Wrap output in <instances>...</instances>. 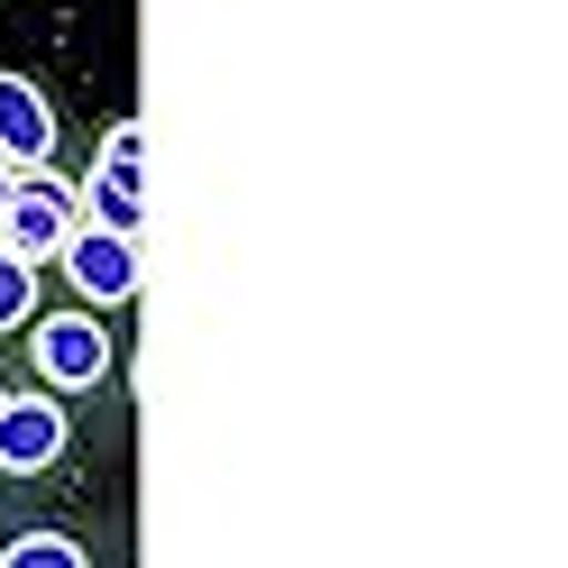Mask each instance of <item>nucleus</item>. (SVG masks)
Masks as SVG:
<instances>
[{
  "label": "nucleus",
  "instance_id": "1",
  "mask_svg": "<svg viewBox=\"0 0 568 568\" xmlns=\"http://www.w3.org/2000/svg\"><path fill=\"white\" fill-rule=\"evenodd\" d=\"M28 358L55 395H83V385L111 376V331H101V312H28Z\"/></svg>",
  "mask_w": 568,
  "mask_h": 568
},
{
  "label": "nucleus",
  "instance_id": "2",
  "mask_svg": "<svg viewBox=\"0 0 568 568\" xmlns=\"http://www.w3.org/2000/svg\"><path fill=\"white\" fill-rule=\"evenodd\" d=\"M74 449V413L55 404V385L38 395H0V477H47L55 458Z\"/></svg>",
  "mask_w": 568,
  "mask_h": 568
},
{
  "label": "nucleus",
  "instance_id": "3",
  "mask_svg": "<svg viewBox=\"0 0 568 568\" xmlns=\"http://www.w3.org/2000/svg\"><path fill=\"white\" fill-rule=\"evenodd\" d=\"M64 275H74L83 312H120L138 294V230H101V221H74V239L55 247Z\"/></svg>",
  "mask_w": 568,
  "mask_h": 568
},
{
  "label": "nucleus",
  "instance_id": "4",
  "mask_svg": "<svg viewBox=\"0 0 568 568\" xmlns=\"http://www.w3.org/2000/svg\"><path fill=\"white\" fill-rule=\"evenodd\" d=\"M64 239H74V202H64V184L38 174V184H19L10 202H0V247H10V257L38 266V257H55Z\"/></svg>",
  "mask_w": 568,
  "mask_h": 568
},
{
  "label": "nucleus",
  "instance_id": "5",
  "mask_svg": "<svg viewBox=\"0 0 568 568\" xmlns=\"http://www.w3.org/2000/svg\"><path fill=\"white\" fill-rule=\"evenodd\" d=\"M0 156L19 174H47V156H55V101L28 74H0Z\"/></svg>",
  "mask_w": 568,
  "mask_h": 568
},
{
  "label": "nucleus",
  "instance_id": "6",
  "mask_svg": "<svg viewBox=\"0 0 568 568\" xmlns=\"http://www.w3.org/2000/svg\"><path fill=\"white\" fill-rule=\"evenodd\" d=\"M0 568H92V550L74 531H55V523H28V531L0 541Z\"/></svg>",
  "mask_w": 568,
  "mask_h": 568
},
{
  "label": "nucleus",
  "instance_id": "7",
  "mask_svg": "<svg viewBox=\"0 0 568 568\" xmlns=\"http://www.w3.org/2000/svg\"><path fill=\"white\" fill-rule=\"evenodd\" d=\"M138 156H148V129L120 120L101 138V156H92V193H138Z\"/></svg>",
  "mask_w": 568,
  "mask_h": 568
},
{
  "label": "nucleus",
  "instance_id": "8",
  "mask_svg": "<svg viewBox=\"0 0 568 568\" xmlns=\"http://www.w3.org/2000/svg\"><path fill=\"white\" fill-rule=\"evenodd\" d=\"M28 312H38V266L0 247V331H28Z\"/></svg>",
  "mask_w": 568,
  "mask_h": 568
},
{
  "label": "nucleus",
  "instance_id": "9",
  "mask_svg": "<svg viewBox=\"0 0 568 568\" xmlns=\"http://www.w3.org/2000/svg\"><path fill=\"white\" fill-rule=\"evenodd\" d=\"M10 193H19V165H10V156H0V202H10Z\"/></svg>",
  "mask_w": 568,
  "mask_h": 568
},
{
  "label": "nucleus",
  "instance_id": "10",
  "mask_svg": "<svg viewBox=\"0 0 568 568\" xmlns=\"http://www.w3.org/2000/svg\"><path fill=\"white\" fill-rule=\"evenodd\" d=\"M0 395H10V385H0Z\"/></svg>",
  "mask_w": 568,
  "mask_h": 568
}]
</instances>
